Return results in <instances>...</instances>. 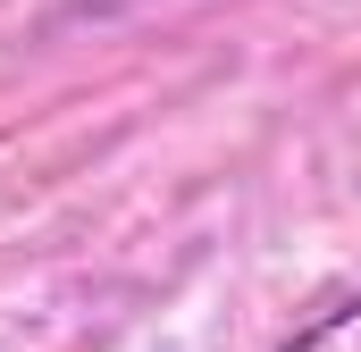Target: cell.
<instances>
[{"label":"cell","instance_id":"obj_1","mask_svg":"<svg viewBox=\"0 0 361 352\" xmlns=\"http://www.w3.org/2000/svg\"><path fill=\"white\" fill-rule=\"evenodd\" d=\"M277 352H361V294L328 302V310H311V319H302Z\"/></svg>","mask_w":361,"mask_h":352}]
</instances>
